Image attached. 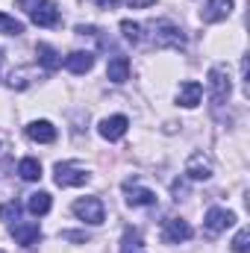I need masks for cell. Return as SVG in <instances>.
Segmentation results:
<instances>
[{
    "instance_id": "cell-16",
    "label": "cell",
    "mask_w": 250,
    "mask_h": 253,
    "mask_svg": "<svg viewBox=\"0 0 250 253\" xmlns=\"http://www.w3.org/2000/svg\"><path fill=\"white\" fill-rule=\"evenodd\" d=\"M106 77H109V83H115V85H121L129 80V59L126 56H112L109 65H106Z\"/></svg>"
},
{
    "instance_id": "cell-25",
    "label": "cell",
    "mask_w": 250,
    "mask_h": 253,
    "mask_svg": "<svg viewBox=\"0 0 250 253\" xmlns=\"http://www.w3.org/2000/svg\"><path fill=\"white\" fill-rule=\"evenodd\" d=\"M88 3H94L97 9H112V6H118L121 0H88Z\"/></svg>"
},
{
    "instance_id": "cell-8",
    "label": "cell",
    "mask_w": 250,
    "mask_h": 253,
    "mask_svg": "<svg viewBox=\"0 0 250 253\" xmlns=\"http://www.w3.org/2000/svg\"><path fill=\"white\" fill-rule=\"evenodd\" d=\"M12 239H15L21 248H33V245H39L42 230H39L36 221H15V224H12Z\"/></svg>"
},
{
    "instance_id": "cell-23",
    "label": "cell",
    "mask_w": 250,
    "mask_h": 253,
    "mask_svg": "<svg viewBox=\"0 0 250 253\" xmlns=\"http://www.w3.org/2000/svg\"><path fill=\"white\" fill-rule=\"evenodd\" d=\"M121 33H124L126 42H132V44L141 39V27H138L135 21H121Z\"/></svg>"
},
{
    "instance_id": "cell-10",
    "label": "cell",
    "mask_w": 250,
    "mask_h": 253,
    "mask_svg": "<svg viewBox=\"0 0 250 253\" xmlns=\"http://www.w3.org/2000/svg\"><path fill=\"white\" fill-rule=\"evenodd\" d=\"M200 100H203V85H200L197 80L180 83V88H177V103H180L183 109H194Z\"/></svg>"
},
{
    "instance_id": "cell-5",
    "label": "cell",
    "mask_w": 250,
    "mask_h": 253,
    "mask_svg": "<svg viewBox=\"0 0 250 253\" xmlns=\"http://www.w3.org/2000/svg\"><path fill=\"white\" fill-rule=\"evenodd\" d=\"M233 224H236V212L221 209V206H212V209L206 212V221H203V227H206L209 236H218V233H224V230L233 227Z\"/></svg>"
},
{
    "instance_id": "cell-18",
    "label": "cell",
    "mask_w": 250,
    "mask_h": 253,
    "mask_svg": "<svg viewBox=\"0 0 250 253\" xmlns=\"http://www.w3.org/2000/svg\"><path fill=\"white\" fill-rule=\"evenodd\" d=\"M36 56H39V62H42V68L44 71H56L59 65H62V59H59V53L50 47V44H36Z\"/></svg>"
},
{
    "instance_id": "cell-15",
    "label": "cell",
    "mask_w": 250,
    "mask_h": 253,
    "mask_svg": "<svg viewBox=\"0 0 250 253\" xmlns=\"http://www.w3.org/2000/svg\"><path fill=\"white\" fill-rule=\"evenodd\" d=\"M27 135L33 141H39V144H50V141H56V126L42 118V121H33V124L27 126Z\"/></svg>"
},
{
    "instance_id": "cell-2",
    "label": "cell",
    "mask_w": 250,
    "mask_h": 253,
    "mask_svg": "<svg viewBox=\"0 0 250 253\" xmlns=\"http://www.w3.org/2000/svg\"><path fill=\"white\" fill-rule=\"evenodd\" d=\"M53 180H56L59 189L85 186V183H88V171H85V165H80V162H59V165L53 168Z\"/></svg>"
},
{
    "instance_id": "cell-17",
    "label": "cell",
    "mask_w": 250,
    "mask_h": 253,
    "mask_svg": "<svg viewBox=\"0 0 250 253\" xmlns=\"http://www.w3.org/2000/svg\"><path fill=\"white\" fill-rule=\"evenodd\" d=\"M50 203H53V200H50L47 191H33L30 200H27V209H30V215L39 218V215H47V212H50Z\"/></svg>"
},
{
    "instance_id": "cell-9",
    "label": "cell",
    "mask_w": 250,
    "mask_h": 253,
    "mask_svg": "<svg viewBox=\"0 0 250 253\" xmlns=\"http://www.w3.org/2000/svg\"><path fill=\"white\" fill-rule=\"evenodd\" d=\"M30 18L36 27H56L59 24V6L53 0H39L36 9L30 12Z\"/></svg>"
},
{
    "instance_id": "cell-6",
    "label": "cell",
    "mask_w": 250,
    "mask_h": 253,
    "mask_svg": "<svg viewBox=\"0 0 250 253\" xmlns=\"http://www.w3.org/2000/svg\"><path fill=\"white\" fill-rule=\"evenodd\" d=\"M191 239V224L183 218H168L162 224V242L165 245H183Z\"/></svg>"
},
{
    "instance_id": "cell-22",
    "label": "cell",
    "mask_w": 250,
    "mask_h": 253,
    "mask_svg": "<svg viewBox=\"0 0 250 253\" xmlns=\"http://www.w3.org/2000/svg\"><path fill=\"white\" fill-rule=\"evenodd\" d=\"M18 215H21V203H15V200H9V203H3L0 206V221H18Z\"/></svg>"
},
{
    "instance_id": "cell-24",
    "label": "cell",
    "mask_w": 250,
    "mask_h": 253,
    "mask_svg": "<svg viewBox=\"0 0 250 253\" xmlns=\"http://www.w3.org/2000/svg\"><path fill=\"white\" fill-rule=\"evenodd\" d=\"M233 251L236 253H248L250 251V230L245 227V230H239V236L233 239Z\"/></svg>"
},
{
    "instance_id": "cell-20",
    "label": "cell",
    "mask_w": 250,
    "mask_h": 253,
    "mask_svg": "<svg viewBox=\"0 0 250 253\" xmlns=\"http://www.w3.org/2000/svg\"><path fill=\"white\" fill-rule=\"evenodd\" d=\"M121 253H147L141 245V236L138 230H124V239H121Z\"/></svg>"
},
{
    "instance_id": "cell-26",
    "label": "cell",
    "mask_w": 250,
    "mask_h": 253,
    "mask_svg": "<svg viewBox=\"0 0 250 253\" xmlns=\"http://www.w3.org/2000/svg\"><path fill=\"white\" fill-rule=\"evenodd\" d=\"M126 3H129V9H144V6H150L156 0H126Z\"/></svg>"
},
{
    "instance_id": "cell-11",
    "label": "cell",
    "mask_w": 250,
    "mask_h": 253,
    "mask_svg": "<svg viewBox=\"0 0 250 253\" xmlns=\"http://www.w3.org/2000/svg\"><path fill=\"white\" fill-rule=\"evenodd\" d=\"M126 115H112V118H103L100 124H97V132L106 138V141H118V138H124L126 135Z\"/></svg>"
},
{
    "instance_id": "cell-19",
    "label": "cell",
    "mask_w": 250,
    "mask_h": 253,
    "mask_svg": "<svg viewBox=\"0 0 250 253\" xmlns=\"http://www.w3.org/2000/svg\"><path fill=\"white\" fill-rule=\"evenodd\" d=\"M18 174H21V180L36 183V180L42 177V162H39V159H33V156H27V159H21V162H18Z\"/></svg>"
},
{
    "instance_id": "cell-3",
    "label": "cell",
    "mask_w": 250,
    "mask_h": 253,
    "mask_svg": "<svg viewBox=\"0 0 250 253\" xmlns=\"http://www.w3.org/2000/svg\"><path fill=\"white\" fill-rule=\"evenodd\" d=\"M153 44L156 47H174V50H180V47H186V36H183V30L177 24L156 21L153 24Z\"/></svg>"
},
{
    "instance_id": "cell-13",
    "label": "cell",
    "mask_w": 250,
    "mask_h": 253,
    "mask_svg": "<svg viewBox=\"0 0 250 253\" xmlns=\"http://www.w3.org/2000/svg\"><path fill=\"white\" fill-rule=\"evenodd\" d=\"M124 194L129 206H153L156 203V194L144 186H138V183H124Z\"/></svg>"
},
{
    "instance_id": "cell-27",
    "label": "cell",
    "mask_w": 250,
    "mask_h": 253,
    "mask_svg": "<svg viewBox=\"0 0 250 253\" xmlns=\"http://www.w3.org/2000/svg\"><path fill=\"white\" fill-rule=\"evenodd\" d=\"M15 3H18V6H21V9H24V12H33V9H36V3H39V0H15Z\"/></svg>"
},
{
    "instance_id": "cell-12",
    "label": "cell",
    "mask_w": 250,
    "mask_h": 253,
    "mask_svg": "<svg viewBox=\"0 0 250 253\" xmlns=\"http://www.w3.org/2000/svg\"><path fill=\"white\" fill-rule=\"evenodd\" d=\"M186 177L188 180H197V183L209 180V177H212V162H209L203 153H191L188 162H186Z\"/></svg>"
},
{
    "instance_id": "cell-1",
    "label": "cell",
    "mask_w": 250,
    "mask_h": 253,
    "mask_svg": "<svg viewBox=\"0 0 250 253\" xmlns=\"http://www.w3.org/2000/svg\"><path fill=\"white\" fill-rule=\"evenodd\" d=\"M206 91H209V100L215 106L227 103L230 91H233V80H230V71L227 65H212L209 68V77H206Z\"/></svg>"
},
{
    "instance_id": "cell-7",
    "label": "cell",
    "mask_w": 250,
    "mask_h": 253,
    "mask_svg": "<svg viewBox=\"0 0 250 253\" xmlns=\"http://www.w3.org/2000/svg\"><path fill=\"white\" fill-rule=\"evenodd\" d=\"M233 0H206L203 9H200V21L203 24H218V21H227L230 12H233Z\"/></svg>"
},
{
    "instance_id": "cell-14",
    "label": "cell",
    "mask_w": 250,
    "mask_h": 253,
    "mask_svg": "<svg viewBox=\"0 0 250 253\" xmlns=\"http://www.w3.org/2000/svg\"><path fill=\"white\" fill-rule=\"evenodd\" d=\"M65 68H68L71 74H88V71L94 68V53H88V50H74V53L65 56Z\"/></svg>"
},
{
    "instance_id": "cell-21",
    "label": "cell",
    "mask_w": 250,
    "mask_h": 253,
    "mask_svg": "<svg viewBox=\"0 0 250 253\" xmlns=\"http://www.w3.org/2000/svg\"><path fill=\"white\" fill-rule=\"evenodd\" d=\"M0 33L3 36H21L24 33V21H15L12 15L0 12Z\"/></svg>"
},
{
    "instance_id": "cell-4",
    "label": "cell",
    "mask_w": 250,
    "mask_h": 253,
    "mask_svg": "<svg viewBox=\"0 0 250 253\" xmlns=\"http://www.w3.org/2000/svg\"><path fill=\"white\" fill-rule=\"evenodd\" d=\"M71 209H74V215H77L80 221H85V224H91V227L103 224V218H106L103 203H100L97 197H80V200H74Z\"/></svg>"
}]
</instances>
